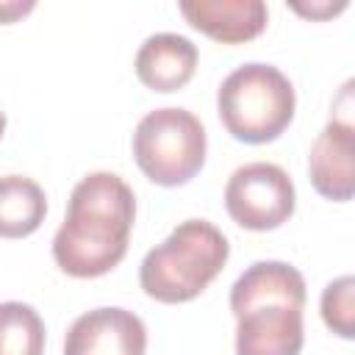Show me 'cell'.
I'll return each mask as SVG.
<instances>
[{"mask_svg": "<svg viewBox=\"0 0 355 355\" xmlns=\"http://www.w3.org/2000/svg\"><path fill=\"white\" fill-rule=\"evenodd\" d=\"M136 194L114 172H89L69 194L67 216L53 236V261L69 277H103L128 252Z\"/></svg>", "mask_w": 355, "mask_h": 355, "instance_id": "1", "label": "cell"}, {"mask_svg": "<svg viewBox=\"0 0 355 355\" xmlns=\"http://www.w3.org/2000/svg\"><path fill=\"white\" fill-rule=\"evenodd\" d=\"M308 288L297 266L255 261L230 288L236 316V355H300L305 344L302 311Z\"/></svg>", "mask_w": 355, "mask_h": 355, "instance_id": "2", "label": "cell"}, {"mask_svg": "<svg viewBox=\"0 0 355 355\" xmlns=\"http://www.w3.org/2000/svg\"><path fill=\"white\" fill-rule=\"evenodd\" d=\"M227 258V236L214 222L186 219L141 258L139 286L164 305L191 302L216 280Z\"/></svg>", "mask_w": 355, "mask_h": 355, "instance_id": "3", "label": "cell"}, {"mask_svg": "<svg viewBox=\"0 0 355 355\" xmlns=\"http://www.w3.org/2000/svg\"><path fill=\"white\" fill-rule=\"evenodd\" d=\"M294 86L272 64H241L216 92V111L225 130L244 144H269L280 139L294 119Z\"/></svg>", "mask_w": 355, "mask_h": 355, "instance_id": "4", "label": "cell"}, {"mask_svg": "<svg viewBox=\"0 0 355 355\" xmlns=\"http://www.w3.org/2000/svg\"><path fill=\"white\" fill-rule=\"evenodd\" d=\"M205 150L202 122L178 105L144 114L133 130V158L155 186L175 189L194 180L205 164Z\"/></svg>", "mask_w": 355, "mask_h": 355, "instance_id": "5", "label": "cell"}, {"mask_svg": "<svg viewBox=\"0 0 355 355\" xmlns=\"http://www.w3.org/2000/svg\"><path fill=\"white\" fill-rule=\"evenodd\" d=\"M225 208L239 227L266 233L291 219L297 208V191L283 166L252 161L233 169L227 178Z\"/></svg>", "mask_w": 355, "mask_h": 355, "instance_id": "6", "label": "cell"}, {"mask_svg": "<svg viewBox=\"0 0 355 355\" xmlns=\"http://www.w3.org/2000/svg\"><path fill=\"white\" fill-rule=\"evenodd\" d=\"M308 178L324 200L349 202L355 194V125L352 100L344 97V108L333 111L330 122L316 136L308 153Z\"/></svg>", "mask_w": 355, "mask_h": 355, "instance_id": "7", "label": "cell"}, {"mask_svg": "<svg viewBox=\"0 0 355 355\" xmlns=\"http://www.w3.org/2000/svg\"><path fill=\"white\" fill-rule=\"evenodd\" d=\"M147 327L128 308H94L80 313L67 336L64 355H144Z\"/></svg>", "mask_w": 355, "mask_h": 355, "instance_id": "8", "label": "cell"}, {"mask_svg": "<svg viewBox=\"0 0 355 355\" xmlns=\"http://www.w3.org/2000/svg\"><path fill=\"white\" fill-rule=\"evenodd\" d=\"M183 19L219 44H244L266 31L269 11L261 0H183Z\"/></svg>", "mask_w": 355, "mask_h": 355, "instance_id": "9", "label": "cell"}, {"mask_svg": "<svg viewBox=\"0 0 355 355\" xmlns=\"http://www.w3.org/2000/svg\"><path fill=\"white\" fill-rule=\"evenodd\" d=\"M197 44L180 33H153L141 42L133 69L150 92H178L197 72Z\"/></svg>", "mask_w": 355, "mask_h": 355, "instance_id": "10", "label": "cell"}, {"mask_svg": "<svg viewBox=\"0 0 355 355\" xmlns=\"http://www.w3.org/2000/svg\"><path fill=\"white\" fill-rule=\"evenodd\" d=\"M47 216L44 189L25 175L0 178V239H25Z\"/></svg>", "mask_w": 355, "mask_h": 355, "instance_id": "11", "label": "cell"}, {"mask_svg": "<svg viewBox=\"0 0 355 355\" xmlns=\"http://www.w3.org/2000/svg\"><path fill=\"white\" fill-rule=\"evenodd\" d=\"M0 355H44V322L28 302H0Z\"/></svg>", "mask_w": 355, "mask_h": 355, "instance_id": "12", "label": "cell"}, {"mask_svg": "<svg viewBox=\"0 0 355 355\" xmlns=\"http://www.w3.org/2000/svg\"><path fill=\"white\" fill-rule=\"evenodd\" d=\"M322 322L338 338H355V277L341 275L330 280L319 300Z\"/></svg>", "mask_w": 355, "mask_h": 355, "instance_id": "13", "label": "cell"}, {"mask_svg": "<svg viewBox=\"0 0 355 355\" xmlns=\"http://www.w3.org/2000/svg\"><path fill=\"white\" fill-rule=\"evenodd\" d=\"M349 3L347 0H338V3H330V0H319V3H291V8L300 14V17H308V19H330L336 14H341Z\"/></svg>", "mask_w": 355, "mask_h": 355, "instance_id": "14", "label": "cell"}, {"mask_svg": "<svg viewBox=\"0 0 355 355\" xmlns=\"http://www.w3.org/2000/svg\"><path fill=\"white\" fill-rule=\"evenodd\" d=\"M36 8L33 0H0V25H11Z\"/></svg>", "mask_w": 355, "mask_h": 355, "instance_id": "15", "label": "cell"}, {"mask_svg": "<svg viewBox=\"0 0 355 355\" xmlns=\"http://www.w3.org/2000/svg\"><path fill=\"white\" fill-rule=\"evenodd\" d=\"M3 133H6V114L0 111V139H3Z\"/></svg>", "mask_w": 355, "mask_h": 355, "instance_id": "16", "label": "cell"}]
</instances>
